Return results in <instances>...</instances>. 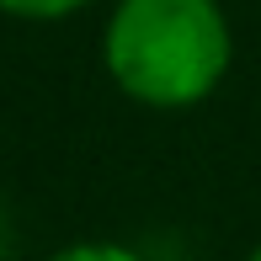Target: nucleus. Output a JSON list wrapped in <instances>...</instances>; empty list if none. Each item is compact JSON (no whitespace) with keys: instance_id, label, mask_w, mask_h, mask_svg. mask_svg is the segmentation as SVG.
I'll return each mask as SVG.
<instances>
[{"instance_id":"nucleus-3","label":"nucleus","mask_w":261,"mask_h":261,"mask_svg":"<svg viewBox=\"0 0 261 261\" xmlns=\"http://www.w3.org/2000/svg\"><path fill=\"white\" fill-rule=\"evenodd\" d=\"M54 261H139L128 245H107V240H86V245H64Z\"/></svg>"},{"instance_id":"nucleus-4","label":"nucleus","mask_w":261,"mask_h":261,"mask_svg":"<svg viewBox=\"0 0 261 261\" xmlns=\"http://www.w3.org/2000/svg\"><path fill=\"white\" fill-rule=\"evenodd\" d=\"M245 261H261V245H256V251H251V256H245Z\"/></svg>"},{"instance_id":"nucleus-2","label":"nucleus","mask_w":261,"mask_h":261,"mask_svg":"<svg viewBox=\"0 0 261 261\" xmlns=\"http://www.w3.org/2000/svg\"><path fill=\"white\" fill-rule=\"evenodd\" d=\"M91 6V0H0L6 16H27V21H54V16H69V11Z\"/></svg>"},{"instance_id":"nucleus-1","label":"nucleus","mask_w":261,"mask_h":261,"mask_svg":"<svg viewBox=\"0 0 261 261\" xmlns=\"http://www.w3.org/2000/svg\"><path fill=\"white\" fill-rule=\"evenodd\" d=\"M101 59L123 96L192 107L229 69V21L219 0H117Z\"/></svg>"}]
</instances>
